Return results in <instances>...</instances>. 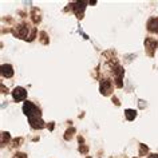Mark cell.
<instances>
[{"mask_svg": "<svg viewBox=\"0 0 158 158\" xmlns=\"http://www.w3.org/2000/svg\"><path fill=\"white\" fill-rule=\"evenodd\" d=\"M23 113L26 114L28 118H35V117H42V111L38 106H35L32 102L26 101L23 105Z\"/></svg>", "mask_w": 158, "mask_h": 158, "instance_id": "1", "label": "cell"}, {"mask_svg": "<svg viewBox=\"0 0 158 158\" xmlns=\"http://www.w3.org/2000/svg\"><path fill=\"white\" fill-rule=\"evenodd\" d=\"M26 97H27L26 89H23V87H15V89H14V91H12V98H14L15 102H20V101H23V99H26Z\"/></svg>", "mask_w": 158, "mask_h": 158, "instance_id": "2", "label": "cell"}, {"mask_svg": "<svg viewBox=\"0 0 158 158\" xmlns=\"http://www.w3.org/2000/svg\"><path fill=\"white\" fill-rule=\"evenodd\" d=\"M111 90H113L111 81H109V79H103V81L101 82V93L103 94V95H109V94L111 93Z\"/></svg>", "mask_w": 158, "mask_h": 158, "instance_id": "3", "label": "cell"}, {"mask_svg": "<svg viewBox=\"0 0 158 158\" xmlns=\"http://www.w3.org/2000/svg\"><path fill=\"white\" fill-rule=\"evenodd\" d=\"M28 122L32 129H43L46 126V123L43 122L42 117H35V118H28Z\"/></svg>", "mask_w": 158, "mask_h": 158, "instance_id": "4", "label": "cell"}, {"mask_svg": "<svg viewBox=\"0 0 158 158\" xmlns=\"http://www.w3.org/2000/svg\"><path fill=\"white\" fill-rule=\"evenodd\" d=\"M2 75L4 78H11L14 75V69L11 64H3L2 66Z\"/></svg>", "mask_w": 158, "mask_h": 158, "instance_id": "5", "label": "cell"}, {"mask_svg": "<svg viewBox=\"0 0 158 158\" xmlns=\"http://www.w3.org/2000/svg\"><path fill=\"white\" fill-rule=\"evenodd\" d=\"M148 30L150 32H156L158 34V18H153L150 19L148 23Z\"/></svg>", "mask_w": 158, "mask_h": 158, "instance_id": "6", "label": "cell"}, {"mask_svg": "<svg viewBox=\"0 0 158 158\" xmlns=\"http://www.w3.org/2000/svg\"><path fill=\"white\" fill-rule=\"evenodd\" d=\"M125 117L127 121H133V119H135V117H137V111L135 110H131V109H127V110H125Z\"/></svg>", "mask_w": 158, "mask_h": 158, "instance_id": "7", "label": "cell"}, {"mask_svg": "<svg viewBox=\"0 0 158 158\" xmlns=\"http://www.w3.org/2000/svg\"><path fill=\"white\" fill-rule=\"evenodd\" d=\"M148 146H145V145H141V152H139V156H143L145 153H148Z\"/></svg>", "mask_w": 158, "mask_h": 158, "instance_id": "8", "label": "cell"}, {"mask_svg": "<svg viewBox=\"0 0 158 158\" xmlns=\"http://www.w3.org/2000/svg\"><path fill=\"white\" fill-rule=\"evenodd\" d=\"M148 158H158V154H150Z\"/></svg>", "mask_w": 158, "mask_h": 158, "instance_id": "9", "label": "cell"}]
</instances>
